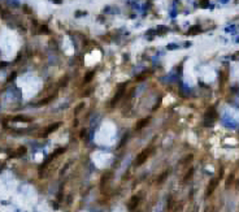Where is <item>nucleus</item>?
<instances>
[{"label": "nucleus", "instance_id": "obj_5", "mask_svg": "<svg viewBox=\"0 0 239 212\" xmlns=\"http://www.w3.org/2000/svg\"><path fill=\"white\" fill-rule=\"evenodd\" d=\"M147 122H148V119H146V120H144V121H142V122H139L138 125H137V129H139V128H143V126L146 125Z\"/></svg>", "mask_w": 239, "mask_h": 212}, {"label": "nucleus", "instance_id": "obj_1", "mask_svg": "<svg viewBox=\"0 0 239 212\" xmlns=\"http://www.w3.org/2000/svg\"><path fill=\"white\" fill-rule=\"evenodd\" d=\"M150 152H151V151H150L148 148H147V150H144V151L141 153V155H139V156L137 157V164H138V165H139V164H143V163H144V160H146L147 157H148V155H150Z\"/></svg>", "mask_w": 239, "mask_h": 212}, {"label": "nucleus", "instance_id": "obj_2", "mask_svg": "<svg viewBox=\"0 0 239 212\" xmlns=\"http://www.w3.org/2000/svg\"><path fill=\"white\" fill-rule=\"evenodd\" d=\"M59 126H60V124H59V122H57V124H53L52 126H49V128L47 129V130H46V134H49V133H52L53 130H55V129H57Z\"/></svg>", "mask_w": 239, "mask_h": 212}, {"label": "nucleus", "instance_id": "obj_4", "mask_svg": "<svg viewBox=\"0 0 239 212\" xmlns=\"http://www.w3.org/2000/svg\"><path fill=\"white\" fill-rule=\"evenodd\" d=\"M216 185H217V181H212V184H211V186H209V189H208V194L212 193V189H215Z\"/></svg>", "mask_w": 239, "mask_h": 212}, {"label": "nucleus", "instance_id": "obj_3", "mask_svg": "<svg viewBox=\"0 0 239 212\" xmlns=\"http://www.w3.org/2000/svg\"><path fill=\"white\" fill-rule=\"evenodd\" d=\"M138 198L137 197H134L133 198V201H131V206H130V210H134L135 208V207H137V204H138Z\"/></svg>", "mask_w": 239, "mask_h": 212}]
</instances>
